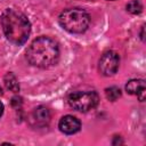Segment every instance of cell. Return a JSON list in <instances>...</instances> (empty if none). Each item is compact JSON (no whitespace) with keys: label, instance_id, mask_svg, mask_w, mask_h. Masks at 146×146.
<instances>
[{"label":"cell","instance_id":"1","mask_svg":"<svg viewBox=\"0 0 146 146\" xmlns=\"http://www.w3.org/2000/svg\"><path fill=\"white\" fill-rule=\"evenodd\" d=\"M0 21L3 33L11 43L19 46L27 40L31 32V24L23 13L16 9H6Z\"/></svg>","mask_w":146,"mask_h":146},{"label":"cell","instance_id":"2","mask_svg":"<svg viewBox=\"0 0 146 146\" xmlns=\"http://www.w3.org/2000/svg\"><path fill=\"white\" fill-rule=\"evenodd\" d=\"M26 58L30 64L41 68L52 66L59 58L58 44L48 36H40L30 44L26 50Z\"/></svg>","mask_w":146,"mask_h":146},{"label":"cell","instance_id":"3","mask_svg":"<svg viewBox=\"0 0 146 146\" xmlns=\"http://www.w3.org/2000/svg\"><path fill=\"white\" fill-rule=\"evenodd\" d=\"M90 23L89 15L80 8L65 9L59 15V24L71 33H83Z\"/></svg>","mask_w":146,"mask_h":146},{"label":"cell","instance_id":"4","mask_svg":"<svg viewBox=\"0 0 146 146\" xmlns=\"http://www.w3.org/2000/svg\"><path fill=\"white\" fill-rule=\"evenodd\" d=\"M98 95L95 91H75L67 98L68 105L80 112H88L92 110L98 104Z\"/></svg>","mask_w":146,"mask_h":146},{"label":"cell","instance_id":"5","mask_svg":"<svg viewBox=\"0 0 146 146\" xmlns=\"http://www.w3.org/2000/svg\"><path fill=\"white\" fill-rule=\"evenodd\" d=\"M120 64V57L115 51H106L99 59V71L102 74L110 76L116 73Z\"/></svg>","mask_w":146,"mask_h":146},{"label":"cell","instance_id":"6","mask_svg":"<svg viewBox=\"0 0 146 146\" xmlns=\"http://www.w3.org/2000/svg\"><path fill=\"white\" fill-rule=\"evenodd\" d=\"M59 130L66 135H72L75 133L80 130L81 128V122L79 119H76L73 115H65L60 119L58 123Z\"/></svg>","mask_w":146,"mask_h":146},{"label":"cell","instance_id":"7","mask_svg":"<svg viewBox=\"0 0 146 146\" xmlns=\"http://www.w3.org/2000/svg\"><path fill=\"white\" fill-rule=\"evenodd\" d=\"M125 90L130 95H137L140 102H143L145 99L146 87H145L144 80H130L125 84Z\"/></svg>","mask_w":146,"mask_h":146},{"label":"cell","instance_id":"8","mask_svg":"<svg viewBox=\"0 0 146 146\" xmlns=\"http://www.w3.org/2000/svg\"><path fill=\"white\" fill-rule=\"evenodd\" d=\"M31 119L33 121V123L38 127H43L46 124H48V122L50 121V112L48 108L46 107H36L31 115Z\"/></svg>","mask_w":146,"mask_h":146},{"label":"cell","instance_id":"9","mask_svg":"<svg viewBox=\"0 0 146 146\" xmlns=\"http://www.w3.org/2000/svg\"><path fill=\"white\" fill-rule=\"evenodd\" d=\"M3 82L7 89H9L13 92H18L19 91V84L16 79V76L13 73H7L3 78Z\"/></svg>","mask_w":146,"mask_h":146},{"label":"cell","instance_id":"10","mask_svg":"<svg viewBox=\"0 0 146 146\" xmlns=\"http://www.w3.org/2000/svg\"><path fill=\"white\" fill-rule=\"evenodd\" d=\"M105 95H106L108 100L115 102L116 99H119L121 97V90L117 87H111V88H107L105 90Z\"/></svg>","mask_w":146,"mask_h":146},{"label":"cell","instance_id":"11","mask_svg":"<svg viewBox=\"0 0 146 146\" xmlns=\"http://www.w3.org/2000/svg\"><path fill=\"white\" fill-rule=\"evenodd\" d=\"M127 10L131 14H140L143 10V6L138 0H132L127 5Z\"/></svg>","mask_w":146,"mask_h":146},{"label":"cell","instance_id":"12","mask_svg":"<svg viewBox=\"0 0 146 146\" xmlns=\"http://www.w3.org/2000/svg\"><path fill=\"white\" fill-rule=\"evenodd\" d=\"M2 113H3V105H2V103L0 102V116L2 115Z\"/></svg>","mask_w":146,"mask_h":146},{"label":"cell","instance_id":"13","mask_svg":"<svg viewBox=\"0 0 146 146\" xmlns=\"http://www.w3.org/2000/svg\"><path fill=\"white\" fill-rule=\"evenodd\" d=\"M2 94V89H1V87H0V95Z\"/></svg>","mask_w":146,"mask_h":146}]
</instances>
